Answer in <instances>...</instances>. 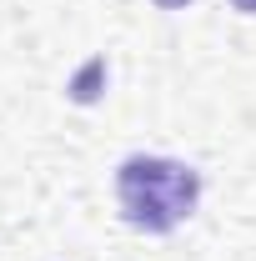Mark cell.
Listing matches in <instances>:
<instances>
[{
	"instance_id": "6da1fadb",
	"label": "cell",
	"mask_w": 256,
	"mask_h": 261,
	"mask_svg": "<svg viewBox=\"0 0 256 261\" xmlns=\"http://www.w3.org/2000/svg\"><path fill=\"white\" fill-rule=\"evenodd\" d=\"M116 201L126 226L146 236L176 231L201 201V171L186 161H166V156H126L116 171Z\"/></svg>"
},
{
	"instance_id": "7a4b0ae2",
	"label": "cell",
	"mask_w": 256,
	"mask_h": 261,
	"mask_svg": "<svg viewBox=\"0 0 256 261\" xmlns=\"http://www.w3.org/2000/svg\"><path fill=\"white\" fill-rule=\"evenodd\" d=\"M100 75H106V61L96 56V61H91L86 70H81V75H75V86H70V96L81 100V106H86V100H96V81H100Z\"/></svg>"
},
{
	"instance_id": "3957f363",
	"label": "cell",
	"mask_w": 256,
	"mask_h": 261,
	"mask_svg": "<svg viewBox=\"0 0 256 261\" xmlns=\"http://www.w3.org/2000/svg\"><path fill=\"white\" fill-rule=\"evenodd\" d=\"M231 5H236L241 15H256V0H231Z\"/></svg>"
},
{
	"instance_id": "277c9868",
	"label": "cell",
	"mask_w": 256,
	"mask_h": 261,
	"mask_svg": "<svg viewBox=\"0 0 256 261\" xmlns=\"http://www.w3.org/2000/svg\"><path fill=\"white\" fill-rule=\"evenodd\" d=\"M161 5H186V0H161Z\"/></svg>"
}]
</instances>
